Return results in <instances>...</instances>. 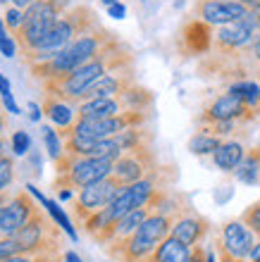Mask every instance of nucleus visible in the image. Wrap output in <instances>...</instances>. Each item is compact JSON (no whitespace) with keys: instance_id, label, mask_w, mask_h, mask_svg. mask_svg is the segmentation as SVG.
I'll use <instances>...</instances> for the list:
<instances>
[{"instance_id":"obj_1","label":"nucleus","mask_w":260,"mask_h":262,"mask_svg":"<svg viewBox=\"0 0 260 262\" xmlns=\"http://www.w3.org/2000/svg\"><path fill=\"white\" fill-rule=\"evenodd\" d=\"M127 64H134V53H131L129 46H124L119 38H115L91 62L82 64L79 69H74V72H69L65 76L50 79V81L43 83V89H46V93H53V96L67 100V103L79 105L82 103V96L86 93L89 86H93L108 72L127 67Z\"/></svg>"},{"instance_id":"obj_2","label":"nucleus","mask_w":260,"mask_h":262,"mask_svg":"<svg viewBox=\"0 0 260 262\" xmlns=\"http://www.w3.org/2000/svg\"><path fill=\"white\" fill-rule=\"evenodd\" d=\"M115 38L117 36L112 34V31H108L103 24H98L96 29H91V31H86L84 36H79L74 43H69L67 48L60 50L55 57L43 60V62H38V64H31L29 72H31V76H34L36 81H41V83L50 81V79H57V76H65V74H69V72L79 69L82 64L91 62V60H93L110 41H115Z\"/></svg>"},{"instance_id":"obj_3","label":"nucleus","mask_w":260,"mask_h":262,"mask_svg":"<svg viewBox=\"0 0 260 262\" xmlns=\"http://www.w3.org/2000/svg\"><path fill=\"white\" fill-rule=\"evenodd\" d=\"M98 24L101 21H98V14L93 12V7H89V5L72 7L65 14H60V19L55 21V27L50 29V34L41 41V46L36 50H31L29 55H22V60L27 62V67L38 64L43 60H50L60 50L67 48L69 43H74L79 36H84L91 29H96Z\"/></svg>"},{"instance_id":"obj_4","label":"nucleus","mask_w":260,"mask_h":262,"mask_svg":"<svg viewBox=\"0 0 260 262\" xmlns=\"http://www.w3.org/2000/svg\"><path fill=\"white\" fill-rule=\"evenodd\" d=\"M172 224H174V217L153 212L127 241L105 246V253L117 262H141L153 255L167 236H172Z\"/></svg>"},{"instance_id":"obj_5","label":"nucleus","mask_w":260,"mask_h":262,"mask_svg":"<svg viewBox=\"0 0 260 262\" xmlns=\"http://www.w3.org/2000/svg\"><path fill=\"white\" fill-rule=\"evenodd\" d=\"M60 10L50 3V0H38L31 7L24 10V27L14 41L22 48V55H29L31 50L41 46V41L50 34V29L55 27V21L60 19Z\"/></svg>"},{"instance_id":"obj_6","label":"nucleus","mask_w":260,"mask_h":262,"mask_svg":"<svg viewBox=\"0 0 260 262\" xmlns=\"http://www.w3.org/2000/svg\"><path fill=\"white\" fill-rule=\"evenodd\" d=\"M57 236H60L57 227L43 214L41 207H36L31 220L14 234V238L19 243L22 253H60Z\"/></svg>"},{"instance_id":"obj_7","label":"nucleus","mask_w":260,"mask_h":262,"mask_svg":"<svg viewBox=\"0 0 260 262\" xmlns=\"http://www.w3.org/2000/svg\"><path fill=\"white\" fill-rule=\"evenodd\" d=\"M258 236L244 224L241 220L227 222L222 231H219L217 243V255L219 262H246L253 253Z\"/></svg>"},{"instance_id":"obj_8","label":"nucleus","mask_w":260,"mask_h":262,"mask_svg":"<svg viewBox=\"0 0 260 262\" xmlns=\"http://www.w3.org/2000/svg\"><path fill=\"white\" fill-rule=\"evenodd\" d=\"M122 188L124 186L115 177H108V179H103V181H96V184L84 186L82 191H79V195H76L74 205H72L79 224H84L89 217H93V214L101 212V210H105V207L117 198V193H119Z\"/></svg>"},{"instance_id":"obj_9","label":"nucleus","mask_w":260,"mask_h":262,"mask_svg":"<svg viewBox=\"0 0 260 262\" xmlns=\"http://www.w3.org/2000/svg\"><path fill=\"white\" fill-rule=\"evenodd\" d=\"M157 169H160V165H157V155L153 150V145H144L136 150L122 152V158L115 160L112 177L122 186H129V184H136V181L155 174Z\"/></svg>"},{"instance_id":"obj_10","label":"nucleus","mask_w":260,"mask_h":262,"mask_svg":"<svg viewBox=\"0 0 260 262\" xmlns=\"http://www.w3.org/2000/svg\"><path fill=\"white\" fill-rule=\"evenodd\" d=\"M246 12L248 7L236 0H196L193 3V14L210 27H225V24L239 21L246 17Z\"/></svg>"},{"instance_id":"obj_11","label":"nucleus","mask_w":260,"mask_h":262,"mask_svg":"<svg viewBox=\"0 0 260 262\" xmlns=\"http://www.w3.org/2000/svg\"><path fill=\"white\" fill-rule=\"evenodd\" d=\"M131 83H136L134 64L112 69V72H108L105 76H101L93 86H89V89H86V93L82 96V103L93 100V98H117V96H122V93L129 89Z\"/></svg>"},{"instance_id":"obj_12","label":"nucleus","mask_w":260,"mask_h":262,"mask_svg":"<svg viewBox=\"0 0 260 262\" xmlns=\"http://www.w3.org/2000/svg\"><path fill=\"white\" fill-rule=\"evenodd\" d=\"M212 29L215 27L206 24L198 17L189 19L179 31V50L184 55H193V57L208 55L212 50Z\"/></svg>"},{"instance_id":"obj_13","label":"nucleus","mask_w":260,"mask_h":262,"mask_svg":"<svg viewBox=\"0 0 260 262\" xmlns=\"http://www.w3.org/2000/svg\"><path fill=\"white\" fill-rule=\"evenodd\" d=\"M255 38V31L244 19L212 29V50L215 53H234L251 46Z\"/></svg>"},{"instance_id":"obj_14","label":"nucleus","mask_w":260,"mask_h":262,"mask_svg":"<svg viewBox=\"0 0 260 262\" xmlns=\"http://www.w3.org/2000/svg\"><path fill=\"white\" fill-rule=\"evenodd\" d=\"M253 117H255V112L248 105H244L239 98L225 93V96H219L217 100H212L208 105L198 122H241L244 124V122H248V119H253Z\"/></svg>"},{"instance_id":"obj_15","label":"nucleus","mask_w":260,"mask_h":262,"mask_svg":"<svg viewBox=\"0 0 260 262\" xmlns=\"http://www.w3.org/2000/svg\"><path fill=\"white\" fill-rule=\"evenodd\" d=\"M36 212V203L31 200V195L27 191H19L10 198V203L3 210V222H0V236H14L19 231L31 214Z\"/></svg>"},{"instance_id":"obj_16","label":"nucleus","mask_w":260,"mask_h":262,"mask_svg":"<svg viewBox=\"0 0 260 262\" xmlns=\"http://www.w3.org/2000/svg\"><path fill=\"white\" fill-rule=\"evenodd\" d=\"M208 231H210L208 220L201 217V214H196L193 210L182 214V217H177L174 224H172V236H174L177 241H182L184 246H189V248L201 246V241L208 236Z\"/></svg>"},{"instance_id":"obj_17","label":"nucleus","mask_w":260,"mask_h":262,"mask_svg":"<svg viewBox=\"0 0 260 262\" xmlns=\"http://www.w3.org/2000/svg\"><path fill=\"white\" fill-rule=\"evenodd\" d=\"M41 110H43V115H46L55 126H60L62 131L72 129V126L76 124V119H79V115H76V105L67 103V100H62V98L53 96V93H46V96H43Z\"/></svg>"},{"instance_id":"obj_18","label":"nucleus","mask_w":260,"mask_h":262,"mask_svg":"<svg viewBox=\"0 0 260 262\" xmlns=\"http://www.w3.org/2000/svg\"><path fill=\"white\" fill-rule=\"evenodd\" d=\"M124 112L122 98H93V100H86V103L76 105V115L79 119H103V117H115Z\"/></svg>"},{"instance_id":"obj_19","label":"nucleus","mask_w":260,"mask_h":262,"mask_svg":"<svg viewBox=\"0 0 260 262\" xmlns=\"http://www.w3.org/2000/svg\"><path fill=\"white\" fill-rule=\"evenodd\" d=\"M244 155H246V150H244V145L239 141H225L217 150L212 152V162L222 172H234L241 165Z\"/></svg>"},{"instance_id":"obj_20","label":"nucleus","mask_w":260,"mask_h":262,"mask_svg":"<svg viewBox=\"0 0 260 262\" xmlns=\"http://www.w3.org/2000/svg\"><path fill=\"white\" fill-rule=\"evenodd\" d=\"M227 93H229V96H234V98H239L241 103L248 105L255 115L260 112V83L248 81V79H241V81L229 83Z\"/></svg>"},{"instance_id":"obj_21","label":"nucleus","mask_w":260,"mask_h":262,"mask_svg":"<svg viewBox=\"0 0 260 262\" xmlns=\"http://www.w3.org/2000/svg\"><path fill=\"white\" fill-rule=\"evenodd\" d=\"M115 141L122 148V152H129L136 148H144V145H153V134L148 126H131V129L117 134Z\"/></svg>"},{"instance_id":"obj_22","label":"nucleus","mask_w":260,"mask_h":262,"mask_svg":"<svg viewBox=\"0 0 260 262\" xmlns=\"http://www.w3.org/2000/svg\"><path fill=\"white\" fill-rule=\"evenodd\" d=\"M234 174H236V179L241 184H248V186L260 184V148H251L244 155L241 165L234 169Z\"/></svg>"},{"instance_id":"obj_23","label":"nucleus","mask_w":260,"mask_h":262,"mask_svg":"<svg viewBox=\"0 0 260 262\" xmlns=\"http://www.w3.org/2000/svg\"><path fill=\"white\" fill-rule=\"evenodd\" d=\"M119 98H122L124 110H151L153 100H155L151 91L144 89L141 83H131Z\"/></svg>"},{"instance_id":"obj_24","label":"nucleus","mask_w":260,"mask_h":262,"mask_svg":"<svg viewBox=\"0 0 260 262\" xmlns=\"http://www.w3.org/2000/svg\"><path fill=\"white\" fill-rule=\"evenodd\" d=\"M222 143H225V141H219V136L198 131V134H193L191 141H189V150H191L193 155H212Z\"/></svg>"},{"instance_id":"obj_25","label":"nucleus","mask_w":260,"mask_h":262,"mask_svg":"<svg viewBox=\"0 0 260 262\" xmlns=\"http://www.w3.org/2000/svg\"><path fill=\"white\" fill-rule=\"evenodd\" d=\"M43 143H46V150H48L50 160L53 162H57V160L62 158V152H65V143H62V138L55 134V129H50V126H43Z\"/></svg>"},{"instance_id":"obj_26","label":"nucleus","mask_w":260,"mask_h":262,"mask_svg":"<svg viewBox=\"0 0 260 262\" xmlns=\"http://www.w3.org/2000/svg\"><path fill=\"white\" fill-rule=\"evenodd\" d=\"M14 181V160L7 152H0V193L10 191Z\"/></svg>"},{"instance_id":"obj_27","label":"nucleus","mask_w":260,"mask_h":262,"mask_svg":"<svg viewBox=\"0 0 260 262\" xmlns=\"http://www.w3.org/2000/svg\"><path fill=\"white\" fill-rule=\"evenodd\" d=\"M5 27H7V31H10V36L19 34L22 27H24V10H19V7H7Z\"/></svg>"},{"instance_id":"obj_28","label":"nucleus","mask_w":260,"mask_h":262,"mask_svg":"<svg viewBox=\"0 0 260 262\" xmlns=\"http://www.w3.org/2000/svg\"><path fill=\"white\" fill-rule=\"evenodd\" d=\"M241 222H244V224H246V227L260 238V200L258 203H253V205H248L246 210H244Z\"/></svg>"},{"instance_id":"obj_29","label":"nucleus","mask_w":260,"mask_h":262,"mask_svg":"<svg viewBox=\"0 0 260 262\" xmlns=\"http://www.w3.org/2000/svg\"><path fill=\"white\" fill-rule=\"evenodd\" d=\"M41 203H43V205H46V207H48L50 212H53L55 222H57V224H60V227L65 229V231H67V236H69V238L74 241V238H76V231H74V229H72V224H69V220H67V217H65V212H62V210H60V207H57V205H55V203H50V200H46V198H43V195H41Z\"/></svg>"},{"instance_id":"obj_30","label":"nucleus","mask_w":260,"mask_h":262,"mask_svg":"<svg viewBox=\"0 0 260 262\" xmlns=\"http://www.w3.org/2000/svg\"><path fill=\"white\" fill-rule=\"evenodd\" d=\"M17 253H22L17 238H14V236H0V262L17 255Z\"/></svg>"},{"instance_id":"obj_31","label":"nucleus","mask_w":260,"mask_h":262,"mask_svg":"<svg viewBox=\"0 0 260 262\" xmlns=\"http://www.w3.org/2000/svg\"><path fill=\"white\" fill-rule=\"evenodd\" d=\"M29 145H31V138H29L27 131H17L12 136V150L17 152V155H24V152L29 150Z\"/></svg>"},{"instance_id":"obj_32","label":"nucleus","mask_w":260,"mask_h":262,"mask_svg":"<svg viewBox=\"0 0 260 262\" xmlns=\"http://www.w3.org/2000/svg\"><path fill=\"white\" fill-rule=\"evenodd\" d=\"M0 100H3V107H5L10 115H22L19 105L14 103V98H12V91H7V93H0Z\"/></svg>"},{"instance_id":"obj_33","label":"nucleus","mask_w":260,"mask_h":262,"mask_svg":"<svg viewBox=\"0 0 260 262\" xmlns=\"http://www.w3.org/2000/svg\"><path fill=\"white\" fill-rule=\"evenodd\" d=\"M108 14L115 17V19H122L124 14H127V7H124V3H115V5L108 7Z\"/></svg>"},{"instance_id":"obj_34","label":"nucleus","mask_w":260,"mask_h":262,"mask_svg":"<svg viewBox=\"0 0 260 262\" xmlns=\"http://www.w3.org/2000/svg\"><path fill=\"white\" fill-rule=\"evenodd\" d=\"M34 3H38V0H10V5L19 7V10H27V7H31Z\"/></svg>"},{"instance_id":"obj_35","label":"nucleus","mask_w":260,"mask_h":262,"mask_svg":"<svg viewBox=\"0 0 260 262\" xmlns=\"http://www.w3.org/2000/svg\"><path fill=\"white\" fill-rule=\"evenodd\" d=\"M5 107H3V103H0V136H3V131L7 129V117H5Z\"/></svg>"},{"instance_id":"obj_36","label":"nucleus","mask_w":260,"mask_h":262,"mask_svg":"<svg viewBox=\"0 0 260 262\" xmlns=\"http://www.w3.org/2000/svg\"><path fill=\"white\" fill-rule=\"evenodd\" d=\"M29 110H31V119H34V122H38V119H41V107H38L36 103L29 105Z\"/></svg>"},{"instance_id":"obj_37","label":"nucleus","mask_w":260,"mask_h":262,"mask_svg":"<svg viewBox=\"0 0 260 262\" xmlns=\"http://www.w3.org/2000/svg\"><path fill=\"white\" fill-rule=\"evenodd\" d=\"M62 260H65V262H82V257L76 255V253H72V250H69V253H65V255H62Z\"/></svg>"},{"instance_id":"obj_38","label":"nucleus","mask_w":260,"mask_h":262,"mask_svg":"<svg viewBox=\"0 0 260 262\" xmlns=\"http://www.w3.org/2000/svg\"><path fill=\"white\" fill-rule=\"evenodd\" d=\"M251 262H260V238H258V243H255V248H253V253H251V257H248Z\"/></svg>"},{"instance_id":"obj_39","label":"nucleus","mask_w":260,"mask_h":262,"mask_svg":"<svg viewBox=\"0 0 260 262\" xmlns=\"http://www.w3.org/2000/svg\"><path fill=\"white\" fill-rule=\"evenodd\" d=\"M7 36H10V31H7V27H5V21H3V17H0V43L5 41Z\"/></svg>"},{"instance_id":"obj_40","label":"nucleus","mask_w":260,"mask_h":262,"mask_svg":"<svg viewBox=\"0 0 260 262\" xmlns=\"http://www.w3.org/2000/svg\"><path fill=\"white\" fill-rule=\"evenodd\" d=\"M7 91H10V81H7L5 76L0 74V93H7Z\"/></svg>"},{"instance_id":"obj_41","label":"nucleus","mask_w":260,"mask_h":262,"mask_svg":"<svg viewBox=\"0 0 260 262\" xmlns=\"http://www.w3.org/2000/svg\"><path fill=\"white\" fill-rule=\"evenodd\" d=\"M10 198H12V195H10V191H3V193H0V207H5L7 203H10Z\"/></svg>"},{"instance_id":"obj_42","label":"nucleus","mask_w":260,"mask_h":262,"mask_svg":"<svg viewBox=\"0 0 260 262\" xmlns=\"http://www.w3.org/2000/svg\"><path fill=\"white\" fill-rule=\"evenodd\" d=\"M206 262H217V255H215L212 250H208V257H206Z\"/></svg>"},{"instance_id":"obj_43","label":"nucleus","mask_w":260,"mask_h":262,"mask_svg":"<svg viewBox=\"0 0 260 262\" xmlns=\"http://www.w3.org/2000/svg\"><path fill=\"white\" fill-rule=\"evenodd\" d=\"M101 3H103V5H108V7H110V5H115V3H119V0H101Z\"/></svg>"},{"instance_id":"obj_44","label":"nucleus","mask_w":260,"mask_h":262,"mask_svg":"<svg viewBox=\"0 0 260 262\" xmlns=\"http://www.w3.org/2000/svg\"><path fill=\"white\" fill-rule=\"evenodd\" d=\"M5 150V141H3V138H0V152Z\"/></svg>"},{"instance_id":"obj_45","label":"nucleus","mask_w":260,"mask_h":262,"mask_svg":"<svg viewBox=\"0 0 260 262\" xmlns=\"http://www.w3.org/2000/svg\"><path fill=\"white\" fill-rule=\"evenodd\" d=\"M3 210H5V207H0V222H3Z\"/></svg>"},{"instance_id":"obj_46","label":"nucleus","mask_w":260,"mask_h":262,"mask_svg":"<svg viewBox=\"0 0 260 262\" xmlns=\"http://www.w3.org/2000/svg\"><path fill=\"white\" fill-rule=\"evenodd\" d=\"M0 103H3V100H0Z\"/></svg>"}]
</instances>
